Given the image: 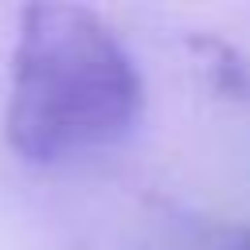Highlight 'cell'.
Wrapping results in <instances>:
<instances>
[{
  "label": "cell",
  "mask_w": 250,
  "mask_h": 250,
  "mask_svg": "<svg viewBox=\"0 0 250 250\" xmlns=\"http://www.w3.org/2000/svg\"><path fill=\"white\" fill-rule=\"evenodd\" d=\"M234 250H250V238H242V242H238V246H234Z\"/></svg>",
  "instance_id": "obj_2"
},
{
  "label": "cell",
  "mask_w": 250,
  "mask_h": 250,
  "mask_svg": "<svg viewBox=\"0 0 250 250\" xmlns=\"http://www.w3.org/2000/svg\"><path fill=\"white\" fill-rule=\"evenodd\" d=\"M145 109V82L121 39L78 4L23 12L8 141L31 164H66L121 145Z\"/></svg>",
  "instance_id": "obj_1"
}]
</instances>
